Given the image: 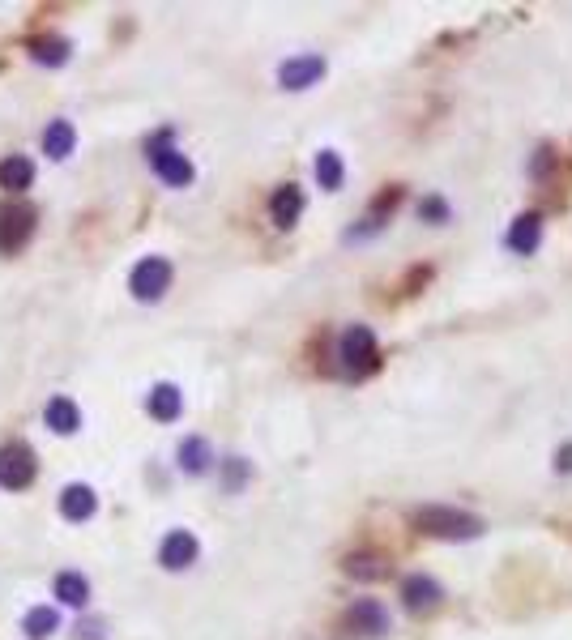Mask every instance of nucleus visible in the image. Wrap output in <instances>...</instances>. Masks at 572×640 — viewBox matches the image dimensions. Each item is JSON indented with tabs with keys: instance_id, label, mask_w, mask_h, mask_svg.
Instances as JSON below:
<instances>
[{
	"instance_id": "f3484780",
	"label": "nucleus",
	"mask_w": 572,
	"mask_h": 640,
	"mask_svg": "<svg viewBox=\"0 0 572 640\" xmlns=\"http://www.w3.org/2000/svg\"><path fill=\"white\" fill-rule=\"evenodd\" d=\"M69 52H73L69 39H60V35H35V39H30V60H35V64H47V69L65 64Z\"/></svg>"
},
{
	"instance_id": "1a4fd4ad",
	"label": "nucleus",
	"mask_w": 572,
	"mask_h": 640,
	"mask_svg": "<svg viewBox=\"0 0 572 640\" xmlns=\"http://www.w3.org/2000/svg\"><path fill=\"white\" fill-rule=\"evenodd\" d=\"M197 555H201V542L193 534H188V530H171L163 538V547H158V564L171 568V572H184V568L197 564Z\"/></svg>"
},
{
	"instance_id": "a211bd4d",
	"label": "nucleus",
	"mask_w": 572,
	"mask_h": 640,
	"mask_svg": "<svg viewBox=\"0 0 572 640\" xmlns=\"http://www.w3.org/2000/svg\"><path fill=\"white\" fill-rule=\"evenodd\" d=\"M73 146H77V133H73V124L69 120H52L47 124V133H43V154L47 158H69L73 154Z\"/></svg>"
},
{
	"instance_id": "dca6fc26",
	"label": "nucleus",
	"mask_w": 572,
	"mask_h": 640,
	"mask_svg": "<svg viewBox=\"0 0 572 640\" xmlns=\"http://www.w3.org/2000/svg\"><path fill=\"white\" fill-rule=\"evenodd\" d=\"M150 414L158 423H176L180 414H184V393L176 389V384H154V393H150Z\"/></svg>"
},
{
	"instance_id": "9b49d317",
	"label": "nucleus",
	"mask_w": 572,
	"mask_h": 640,
	"mask_svg": "<svg viewBox=\"0 0 572 640\" xmlns=\"http://www.w3.org/2000/svg\"><path fill=\"white\" fill-rule=\"evenodd\" d=\"M440 598H444V589H440L436 576L415 572V576H406V581H402V602H406V611H415V615H419V611H436Z\"/></svg>"
},
{
	"instance_id": "6e6552de",
	"label": "nucleus",
	"mask_w": 572,
	"mask_h": 640,
	"mask_svg": "<svg viewBox=\"0 0 572 640\" xmlns=\"http://www.w3.org/2000/svg\"><path fill=\"white\" fill-rule=\"evenodd\" d=\"M346 623H351V632H359V636H389V628H393V619H389V611L380 606L376 598H359V602H351V611H346Z\"/></svg>"
},
{
	"instance_id": "9d476101",
	"label": "nucleus",
	"mask_w": 572,
	"mask_h": 640,
	"mask_svg": "<svg viewBox=\"0 0 572 640\" xmlns=\"http://www.w3.org/2000/svg\"><path fill=\"white\" fill-rule=\"evenodd\" d=\"M269 218H274L278 231H291L295 222L304 218V188H299V184L274 188V197H269Z\"/></svg>"
},
{
	"instance_id": "5701e85b",
	"label": "nucleus",
	"mask_w": 572,
	"mask_h": 640,
	"mask_svg": "<svg viewBox=\"0 0 572 640\" xmlns=\"http://www.w3.org/2000/svg\"><path fill=\"white\" fill-rule=\"evenodd\" d=\"M56 628H60V615L52 611V606H35V611H26V636L47 640V636H56Z\"/></svg>"
},
{
	"instance_id": "aec40b11",
	"label": "nucleus",
	"mask_w": 572,
	"mask_h": 640,
	"mask_svg": "<svg viewBox=\"0 0 572 640\" xmlns=\"http://www.w3.org/2000/svg\"><path fill=\"white\" fill-rule=\"evenodd\" d=\"M56 598L65 602V606H77V611H82V606L90 602L86 576H82V572H60V576H56Z\"/></svg>"
},
{
	"instance_id": "0eeeda50",
	"label": "nucleus",
	"mask_w": 572,
	"mask_h": 640,
	"mask_svg": "<svg viewBox=\"0 0 572 640\" xmlns=\"http://www.w3.org/2000/svg\"><path fill=\"white\" fill-rule=\"evenodd\" d=\"M325 77V56H291L278 64V86L282 90H308Z\"/></svg>"
},
{
	"instance_id": "20e7f679",
	"label": "nucleus",
	"mask_w": 572,
	"mask_h": 640,
	"mask_svg": "<svg viewBox=\"0 0 572 640\" xmlns=\"http://www.w3.org/2000/svg\"><path fill=\"white\" fill-rule=\"evenodd\" d=\"M35 210H30L26 201H9V205H0V252L13 256V252H22L30 244V235H35Z\"/></svg>"
},
{
	"instance_id": "6ab92c4d",
	"label": "nucleus",
	"mask_w": 572,
	"mask_h": 640,
	"mask_svg": "<svg viewBox=\"0 0 572 640\" xmlns=\"http://www.w3.org/2000/svg\"><path fill=\"white\" fill-rule=\"evenodd\" d=\"M214 466V453H210V444H205L201 436H188L180 444V470L184 474H205Z\"/></svg>"
},
{
	"instance_id": "4468645a",
	"label": "nucleus",
	"mask_w": 572,
	"mask_h": 640,
	"mask_svg": "<svg viewBox=\"0 0 572 640\" xmlns=\"http://www.w3.org/2000/svg\"><path fill=\"white\" fill-rule=\"evenodd\" d=\"M43 423L56 431V436H73L77 427H82V410H77V402H69V397H52L43 410Z\"/></svg>"
},
{
	"instance_id": "b1692460",
	"label": "nucleus",
	"mask_w": 572,
	"mask_h": 640,
	"mask_svg": "<svg viewBox=\"0 0 572 640\" xmlns=\"http://www.w3.org/2000/svg\"><path fill=\"white\" fill-rule=\"evenodd\" d=\"M248 474H252V470H248L244 457H227V491H240Z\"/></svg>"
},
{
	"instance_id": "f03ea898",
	"label": "nucleus",
	"mask_w": 572,
	"mask_h": 640,
	"mask_svg": "<svg viewBox=\"0 0 572 640\" xmlns=\"http://www.w3.org/2000/svg\"><path fill=\"white\" fill-rule=\"evenodd\" d=\"M376 363H380V346H376V333L368 325H351L338 338V367H342V376H368L376 372Z\"/></svg>"
},
{
	"instance_id": "f257e3e1",
	"label": "nucleus",
	"mask_w": 572,
	"mask_h": 640,
	"mask_svg": "<svg viewBox=\"0 0 572 640\" xmlns=\"http://www.w3.org/2000/svg\"><path fill=\"white\" fill-rule=\"evenodd\" d=\"M415 525L432 538H449V542H470L487 530L483 517H474L466 508H449V504H427L415 512Z\"/></svg>"
},
{
	"instance_id": "ddd939ff",
	"label": "nucleus",
	"mask_w": 572,
	"mask_h": 640,
	"mask_svg": "<svg viewBox=\"0 0 572 640\" xmlns=\"http://www.w3.org/2000/svg\"><path fill=\"white\" fill-rule=\"evenodd\" d=\"M94 508H99V495H94L86 483H69L60 491V512H65L69 521H90Z\"/></svg>"
},
{
	"instance_id": "423d86ee",
	"label": "nucleus",
	"mask_w": 572,
	"mask_h": 640,
	"mask_svg": "<svg viewBox=\"0 0 572 640\" xmlns=\"http://www.w3.org/2000/svg\"><path fill=\"white\" fill-rule=\"evenodd\" d=\"M150 167H154L158 180L171 184V188H188V184L197 180L193 163H188L176 146H150Z\"/></svg>"
},
{
	"instance_id": "7ed1b4c3",
	"label": "nucleus",
	"mask_w": 572,
	"mask_h": 640,
	"mask_svg": "<svg viewBox=\"0 0 572 640\" xmlns=\"http://www.w3.org/2000/svg\"><path fill=\"white\" fill-rule=\"evenodd\" d=\"M35 474H39V461H35V448L30 444L13 440L0 448V487L5 491H26L35 483Z\"/></svg>"
},
{
	"instance_id": "2eb2a0df",
	"label": "nucleus",
	"mask_w": 572,
	"mask_h": 640,
	"mask_svg": "<svg viewBox=\"0 0 572 640\" xmlns=\"http://www.w3.org/2000/svg\"><path fill=\"white\" fill-rule=\"evenodd\" d=\"M30 184H35V163H30L26 154L0 158V188L5 192H26Z\"/></svg>"
},
{
	"instance_id": "4be33fe9",
	"label": "nucleus",
	"mask_w": 572,
	"mask_h": 640,
	"mask_svg": "<svg viewBox=\"0 0 572 640\" xmlns=\"http://www.w3.org/2000/svg\"><path fill=\"white\" fill-rule=\"evenodd\" d=\"M346 576H355V581H380V576H389V559L380 555H346Z\"/></svg>"
},
{
	"instance_id": "412c9836",
	"label": "nucleus",
	"mask_w": 572,
	"mask_h": 640,
	"mask_svg": "<svg viewBox=\"0 0 572 640\" xmlns=\"http://www.w3.org/2000/svg\"><path fill=\"white\" fill-rule=\"evenodd\" d=\"M342 180H346L342 154H333V150H321V154H316V184H321L325 192H338Z\"/></svg>"
},
{
	"instance_id": "f8f14e48",
	"label": "nucleus",
	"mask_w": 572,
	"mask_h": 640,
	"mask_svg": "<svg viewBox=\"0 0 572 640\" xmlns=\"http://www.w3.org/2000/svg\"><path fill=\"white\" fill-rule=\"evenodd\" d=\"M504 244L513 248L517 256H534L538 244H543V218H538V214H521V218H513V227H508Z\"/></svg>"
},
{
	"instance_id": "39448f33",
	"label": "nucleus",
	"mask_w": 572,
	"mask_h": 640,
	"mask_svg": "<svg viewBox=\"0 0 572 640\" xmlns=\"http://www.w3.org/2000/svg\"><path fill=\"white\" fill-rule=\"evenodd\" d=\"M167 286H171V261H167V256H146V261H137V269L129 274V291L141 303L163 299Z\"/></svg>"
},
{
	"instance_id": "bb28decb",
	"label": "nucleus",
	"mask_w": 572,
	"mask_h": 640,
	"mask_svg": "<svg viewBox=\"0 0 572 640\" xmlns=\"http://www.w3.org/2000/svg\"><path fill=\"white\" fill-rule=\"evenodd\" d=\"M82 640H103V623H82Z\"/></svg>"
},
{
	"instance_id": "393cba45",
	"label": "nucleus",
	"mask_w": 572,
	"mask_h": 640,
	"mask_svg": "<svg viewBox=\"0 0 572 640\" xmlns=\"http://www.w3.org/2000/svg\"><path fill=\"white\" fill-rule=\"evenodd\" d=\"M419 218H432L436 227H440V222H449V205H444L440 197H427V201L419 205Z\"/></svg>"
},
{
	"instance_id": "a878e982",
	"label": "nucleus",
	"mask_w": 572,
	"mask_h": 640,
	"mask_svg": "<svg viewBox=\"0 0 572 640\" xmlns=\"http://www.w3.org/2000/svg\"><path fill=\"white\" fill-rule=\"evenodd\" d=\"M555 470H564V474L572 470V444L564 448V453H555Z\"/></svg>"
}]
</instances>
